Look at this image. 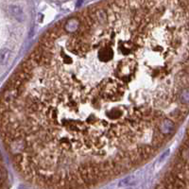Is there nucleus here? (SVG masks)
Here are the masks:
<instances>
[{
    "instance_id": "nucleus-1",
    "label": "nucleus",
    "mask_w": 189,
    "mask_h": 189,
    "mask_svg": "<svg viewBox=\"0 0 189 189\" xmlns=\"http://www.w3.org/2000/svg\"><path fill=\"white\" fill-rule=\"evenodd\" d=\"M157 128L162 134H164L165 135H170L174 132L176 125L173 120H171L168 117H165L163 120H161V122L158 124Z\"/></svg>"
},
{
    "instance_id": "nucleus-2",
    "label": "nucleus",
    "mask_w": 189,
    "mask_h": 189,
    "mask_svg": "<svg viewBox=\"0 0 189 189\" xmlns=\"http://www.w3.org/2000/svg\"><path fill=\"white\" fill-rule=\"evenodd\" d=\"M166 137L167 135L162 134L158 130V128H156L152 131V135H151V139H150V145L154 148H158L165 143V141L166 140Z\"/></svg>"
},
{
    "instance_id": "nucleus-3",
    "label": "nucleus",
    "mask_w": 189,
    "mask_h": 189,
    "mask_svg": "<svg viewBox=\"0 0 189 189\" xmlns=\"http://www.w3.org/2000/svg\"><path fill=\"white\" fill-rule=\"evenodd\" d=\"M137 150L139 154L141 155V157L143 158V160H147L148 159L151 155H153L155 152V149L151 145H143V144H138V146L136 147Z\"/></svg>"
},
{
    "instance_id": "nucleus-4",
    "label": "nucleus",
    "mask_w": 189,
    "mask_h": 189,
    "mask_svg": "<svg viewBox=\"0 0 189 189\" xmlns=\"http://www.w3.org/2000/svg\"><path fill=\"white\" fill-rule=\"evenodd\" d=\"M10 10V13L14 17V18H16L17 20H19V21H23L24 20V18H25V16H24V13H23V11H22V10L20 9V8H18V7H16V6H11L10 8H9Z\"/></svg>"
},
{
    "instance_id": "nucleus-5",
    "label": "nucleus",
    "mask_w": 189,
    "mask_h": 189,
    "mask_svg": "<svg viewBox=\"0 0 189 189\" xmlns=\"http://www.w3.org/2000/svg\"><path fill=\"white\" fill-rule=\"evenodd\" d=\"M179 102L182 104H189V87L183 88L180 91Z\"/></svg>"
},
{
    "instance_id": "nucleus-6",
    "label": "nucleus",
    "mask_w": 189,
    "mask_h": 189,
    "mask_svg": "<svg viewBox=\"0 0 189 189\" xmlns=\"http://www.w3.org/2000/svg\"><path fill=\"white\" fill-rule=\"evenodd\" d=\"M136 182V178L134 175H130V176H128L124 179H122L120 182H119V186L120 187H126V186H130V185H134V183Z\"/></svg>"
},
{
    "instance_id": "nucleus-7",
    "label": "nucleus",
    "mask_w": 189,
    "mask_h": 189,
    "mask_svg": "<svg viewBox=\"0 0 189 189\" xmlns=\"http://www.w3.org/2000/svg\"><path fill=\"white\" fill-rule=\"evenodd\" d=\"M181 157L182 160L183 162H185L186 164L189 165V147L183 146L182 147V151H181Z\"/></svg>"
},
{
    "instance_id": "nucleus-8",
    "label": "nucleus",
    "mask_w": 189,
    "mask_h": 189,
    "mask_svg": "<svg viewBox=\"0 0 189 189\" xmlns=\"http://www.w3.org/2000/svg\"><path fill=\"white\" fill-rule=\"evenodd\" d=\"M10 56V51L8 49L2 48L1 49V54H0V59H1V64H5V63L8 61V57Z\"/></svg>"
},
{
    "instance_id": "nucleus-9",
    "label": "nucleus",
    "mask_w": 189,
    "mask_h": 189,
    "mask_svg": "<svg viewBox=\"0 0 189 189\" xmlns=\"http://www.w3.org/2000/svg\"><path fill=\"white\" fill-rule=\"evenodd\" d=\"M175 189H186V183L184 180H181L177 178L175 182Z\"/></svg>"
},
{
    "instance_id": "nucleus-10",
    "label": "nucleus",
    "mask_w": 189,
    "mask_h": 189,
    "mask_svg": "<svg viewBox=\"0 0 189 189\" xmlns=\"http://www.w3.org/2000/svg\"><path fill=\"white\" fill-rule=\"evenodd\" d=\"M183 145L187 147H189V137H186L184 139V142H183Z\"/></svg>"
},
{
    "instance_id": "nucleus-11",
    "label": "nucleus",
    "mask_w": 189,
    "mask_h": 189,
    "mask_svg": "<svg viewBox=\"0 0 189 189\" xmlns=\"http://www.w3.org/2000/svg\"><path fill=\"white\" fill-rule=\"evenodd\" d=\"M168 154H169V150H166L165 152L162 155V157H161V160H163L165 157H166V156H168Z\"/></svg>"
},
{
    "instance_id": "nucleus-12",
    "label": "nucleus",
    "mask_w": 189,
    "mask_h": 189,
    "mask_svg": "<svg viewBox=\"0 0 189 189\" xmlns=\"http://www.w3.org/2000/svg\"><path fill=\"white\" fill-rule=\"evenodd\" d=\"M186 135H187V137H189V127L186 130Z\"/></svg>"
},
{
    "instance_id": "nucleus-13",
    "label": "nucleus",
    "mask_w": 189,
    "mask_h": 189,
    "mask_svg": "<svg viewBox=\"0 0 189 189\" xmlns=\"http://www.w3.org/2000/svg\"><path fill=\"white\" fill-rule=\"evenodd\" d=\"M20 189H26V188H24V187H23V188H22V187H20Z\"/></svg>"
}]
</instances>
